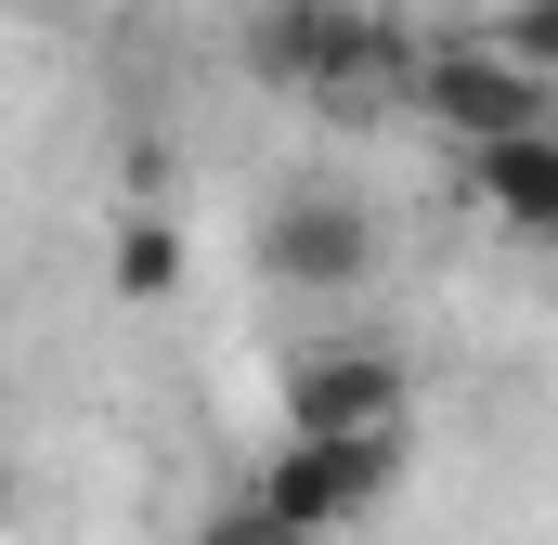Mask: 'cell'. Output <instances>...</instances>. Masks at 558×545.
<instances>
[{
    "instance_id": "6",
    "label": "cell",
    "mask_w": 558,
    "mask_h": 545,
    "mask_svg": "<svg viewBox=\"0 0 558 545\" xmlns=\"http://www.w3.org/2000/svg\"><path fill=\"white\" fill-rule=\"evenodd\" d=\"M468 195L494 208V234H520V247H558V118L546 131H507L468 156Z\"/></svg>"
},
{
    "instance_id": "1",
    "label": "cell",
    "mask_w": 558,
    "mask_h": 545,
    "mask_svg": "<svg viewBox=\"0 0 558 545\" xmlns=\"http://www.w3.org/2000/svg\"><path fill=\"white\" fill-rule=\"evenodd\" d=\"M247 65L274 92H312V105H377V92H416V39L364 0H274Z\"/></svg>"
},
{
    "instance_id": "9",
    "label": "cell",
    "mask_w": 558,
    "mask_h": 545,
    "mask_svg": "<svg viewBox=\"0 0 558 545\" xmlns=\"http://www.w3.org/2000/svg\"><path fill=\"white\" fill-rule=\"evenodd\" d=\"M494 39H507L520 65H546V78H558V0H507V26H494Z\"/></svg>"
},
{
    "instance_id": "5",
    "label": "cell",
    "mask_w": 558,
    "mask_h": 545,
    "mask_svg": "<svg viewBox=\"0 0 558 545\" xmlns=\"http://www.w3.org/2000/svg\"><path fill=\"white\" fill-rule=\"evenodd\" d=\"M403 403H416V377L390 351H364V338L286 364V428H403Z\"/></svg>"
},
{
    "instance_id": "8",
    "label": "cell",
    "mask_w": 558,
    "mask_h": 545,
    "mask_svg": "<svg viewBox=\"0 0 558 545\" xmlns=\"http://www.w3.org/2000/svg\"><path fill=\"white\" fill-rule=\"evenodd\" d=\"M195 545H325L312 520H286L274 494H221L208 520H195Z\"/></svg>"
},
{
    "instance_id": "4",
    "label": "cell",
    "mask_w": 558,
    "mask_h": 545,
    "mask_svg": "<svg viewBox=\"0 0 558 545\" xmlns=\"http://www.w3.org/2000/svg\"><path fill=\"white\" fill-rule=\"evenodd\" d=\"M260 272H274V286H312V299L364 286V272H377V208H364L351 182H286L274 221H260Z\"/></svg>"
},
{
    "instance_id": "2",
    "label": "cell",
    "mask_w": 558,
    "mask_h": 545,
    "mask_svg": "<svg viewBox=\"0 0 558 545\" xmlns=\"http://www.w3.org/2000/svg\"><path fill=\"white\" fill-rule=\"evenodd\" d=\"M247 494H274L286 520H312V533H351V520H377L403 494V428H286L274 455L247 468Z\"/></svg>"
},
{
    "instance_id": "3",
    "label": "cell",
    "mask_w": 558,
    "mask_h": 545,
    "mask_svg": "<svg viewBox=\"0 0 558 545\" xmlns=\"http://www.w3.org/2000/svg\"><path fill=\"white\" fill-rule=\"evenodd\" d=\"M546 92H558V78H546V65H520L507 39H428L403 105H416L454 156H481V143H507V131H546Z\"/></svg>"
},
{
    "instance_id": "7",
    "label": "cell",
    "mask_w": 558,
    "mask_h": 545,
    "mask_svg": "<svg viewBox=\"0 0 558 545\" xmlns=\"http://www.w3.org/2000/svg\"><path fill=\"white\" fill-rule=\"evenodd\" d=\"M105 286H118V299H169V286H182V234H169V221H118Z\"/></svg>"
}]
</instances>
